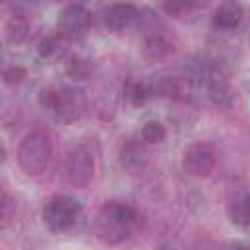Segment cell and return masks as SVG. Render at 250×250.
<instances>
[{"label": "cell", "instance_id": "6da1fadb", "mask_svg": "<svg viewBox=\"0 0 250 250\" xmlns=\"http://www.w3.org/2000/svg\"><path fill=\"white\" fill-rule=\"evenodd\" d=\"M137 223V213L131 205L121 201L104 203L94 219V234L105 246H117L125 242Z\"/></svg>", "mask_w": 250, "mask_h": 250}, {"label": "cell", "instance_id": "7a4b0ae2", "mask_svg": "<svg viewBox=\"0 0 250 250\" xmlns=\"http://www.w3.org/2000/svg\"><path fill=\"white\" fill-rule=\"evenodd\" d=\"M39 105L47 113H51L55 119L62 123H70L82 115L86 107V98L82 90L72 86L43 88L39 92Z\"/></svg>", "mask_w": 250, "mask_h": 250}, {"label": "cell", "instance_id": "3957f363", "mask_svg": "<svg viewBox=\"0 0 250 250\" xmlns=\"http://www.w3.org/2000/svg\"><path fill=\"white\" fill-rule=\"evenodd\" d=\"M41 219L45 227L53 232H70L78 227V223H82L84 211L72 195L55 193L43 203Z\"/></svg>", "mask_w": 250, "mask_h": 250}, {"label": "cell", "instance_id": "277c9868", "mask_svg": "<svg viewBox=\"0 0 250 250\" xmlns=\"http://www.w3.org/2000/svg\"><path fill=\"white\" fill-rule=\"evenodd\" d=\"M51 156H53V141L45 131H41V129L29 131L20 141L18 162L25 174H29V176L41 174L47 168Z\"/></svg>", "mask_w": 250, "mask_h": 250}, {"label": "cell", "instance_id": "5b68a950", "mask_svg": "<svg viewBox=\"0 0 250 250\" xmlns=\"http://www.w3.org/2000/svg\"><path fill=\"white\" fill-rule=\"evenodd\" d=\"M96 172V160L88 146L76 145L64 158V178L72 188H86Z\"/></svg>", "mask_w": 250, "mask_h": 250}, {"label": "cell", "instance_id": "8992f818", "mask_svg": "<svg viewBox=\"0 0 250 250\" xmlns=\"http://www.w3.org/2000/svg\"><path fill=\"white\" fill-rule=\"evenodd\" d=\"M92 25V14L82 4H68L59 14V35L68 41H80L88 35Z\"/></svg>", "mask_w": 250, "mask_h": 250}, {"label": "cell", "instance_id": "52a82bcc", "mask_svg": "<svg viewBox=\"0 0 250 250\" xmlns=\"http://www.w3.org/2000/svg\"><path fill=\"white\" fill-rule=\"evenodd\" d=\"M215 164H217V154H215L213 146L207 143H193L184 152V160H182L186 174L195 176V178L209 176L213 172Z\"/></svg>", "mask_w": 250, "mask_h": 250}, {"label": "cell", "instance_id": "ba28073f", "mask_svg": "<svg viewBox=\"0 0 250 250\" xmlns=\"http://www.w3.org/2000/svg\"><path fill=\"white\" fill-rule=\"evenodd\" d=\"M104 25L113 33H123L141 20V12L133 4H111L102 14Z\"/></svg>", "mask_w": 250, "mask_h": 250}, {"label": "cell", "instance_id": "9c48e42d", "mask_svg": "<svg viewBox=\"0 0 250 250\" xmlns=\"http://www.w3.org/2000/svg\"><path fill=\"white\" fill-rule=\"evenodd\" d=\"M119 162L123 166L125 172L129 174H141L146 168L148 156H146V148L143 141L137 139H129L123 143L121 150H119Z\"/></svg>", "mask_w": 250, "mask_h": 250}, {"label": "cell", "instance_id": "30bf717a", "mask_svg": "<svg viewBox=\"0 0 250 250\" xmlns=\"http://www.w3.org/2000/svg\"><path fill=\"white\" fill-rule=\"evenodd\" d=\"M172 53V43L168 41V37L162 31L152 29L150 33L145 35L143 41V55L148 61H162L164 57H168Z\"/></svg>", "mask_w": 250, "mask_h": 250}, {"label": "cell", "instance_id": "8fae6325", "mask_svg": "<svg viewBox=\"0 0 250 250\" xmlns=\"http://www.w3.org/2000/svg\"><path fill=\"white\" fill-rule=\"evenodd\" d=\"M240 21H242V8L236 2L221 4L213 14V25L217 29H223V31L236 29Z\"/></svg>", "mask_w": 250, "mask_h": 250}, {"label": "cell", "instance_id": "7c38bea8", "mask_svg": "<svg viewBox=\"0 0 250 250\" xmlns=\"http://www.w3.org/2000/svg\"><path fill=\"white\" fill-rule=\"evenodd\" d=\"M31 37V23L25 16L21 14H16L8 20L6 23V39L10 45L14 47H20V45H25Z\"/></svg>", "mask_w": 250, "mask_h": 250}, {"label": "cell", "instance_id": "4fadbf2b", "mask_svg": "<svg viewBox=\"0 0 250 250\" xmlns=\"http://www.w3.org/2000/svg\"><path fill=\"white\" fill-rule=\"evenodd\" d=\"M227 213H229V219L246 229L248 227V193L244 189L236 191L230 199H229V205H227Z\"/></svg>", "mask_w": 250, "mask_h": 250}, {"label": "cell", "instance_id": "5bb4252c", "mask_svg": "<svg viewBox=\"0 0 250 250\" xmlns=\"http://www.w3.org/2000/svg\"><path fill=\"white\" fill-rule=\"evenodd\" d=\"M92 72V66H90V61H86L84 57H78V55H72L66 59V74L76 78V80H84L88 78Z\"/></svg>", "mask_w": 250, "mask_h": 250}, {"label": "cell", "instance_id": "9a60e30c", "mask_svg": "<svg viewBox=\"0 0 250 250\" xmlns=\"http://www.w3.org/2000/svg\"><path fill=\"white\" fill-rule=\"evenodd\" d=\"M166 137V129L162 123L158 121H146L141 129V139L145 145H156V143H162Z\"/></svg>", "mask_w": 250, "mask_h": 250}, {"label": "cell", "instance_id": "2e32d148", "mask_svg": "<svg viewBox=\"0 0 250 250\" xmlns=\"http://www.w3.org/2000/svg\"><path fill=\"white\" fill-rule=\"evenodd\" d=\"M61 35L53 33V35H45L39 43H37V53L41 59H53L55 55H59L61 51Z\"/></svg>", "mask_w": 250, "mask_h": 250}, {"label": "cell", "instance_id": "e0dca14e", "mask_svg": "<svg viewBox=\"0 0 250 250\" xmlns=\"http://www.w3.org/2000/svg\"><path fill=\"white\" fill-rule=\"evenodd\" d=\"M16 213V203L12 199V195L0 186V229H4L6 225L12 223Z\"/></svg>", "mask_w": 250, "mask_h": 250}, {"label": "cell", "instance_id": "ac0fdd59", "mask_svg": "<svg viewBox=\"0 0 250 250\" xmlns=\"http://www.w3.org/2000/svg\"><path fill=\"white\" fill-rule=\"evenodd\" d=\"M150 96L148 92V84L146 82H141V80H135L127 86V98L131 100L133 105H141L146 102V98Z\"/></svg>", "mask_w": 250, "mask_h": 250}, {"label": "cell", "instance_id": "d6986e66", "mask_svg": "<svg viewBox=\"0 0 250 250\" xmlns=\"http://www.w3.org/2000/svg\"><path fill=\"white\" fill-rule=\"evenodd\" d=\"M201 6L199 4H188V2H178V4H164V10L170 16L176 18H189L193 12H197Z\"/></svg>", "mask_w": 250, "mask_h": 250}, {"label": "cell", "instance_id": "ffe728a7", "mask_svg": "<svg viewBox=\"0 0 250 250\" xmlns=\"http://www.w3.org/2000/svg\"><path fill=\"white\" fill-rule=\"evenodd\" d=\"M18 76H23V70L21 68H12L10 72H6V78L8 80H20Z\"/></svg>", "mask_w": 250, "mask_h": 250}, {"label": "cell", "instance_id": "44dd1931", "mask_svg": "<svg viewBox=\"0 0 250 250\" xmlns=\"http://www.w3.org/2000/svg\"><path fill=\"white\" fill-rule=\"evenodd\" d=\"M6 160V148H4V145L0 143V164Z\"/></svg>", "mask_w": 250, "mask_h": 250}, {"label": "cell", "instance_id": "7402d4cb", "mask_svg": "<svg viewBox=\"0 0 250 250\" xmlns=\"http://www.w3.org/2000/svg\"><path fill=\"white\" fill-rule=\"evenodd\" d=\"M229 250H246V246L236 242V244H230V248H229Z\"/></svg>", "mask_w": 250, "mask_h": 250}]
</instances>
